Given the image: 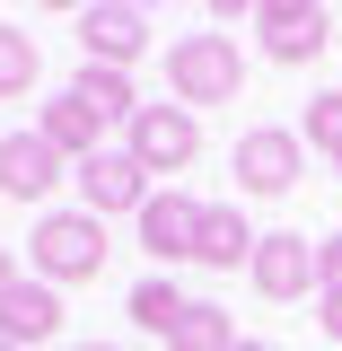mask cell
<instances>
[{
	"instance_id": "cell-1",
	"label": "cell",
	"mask_w": 342,
	"mask_h": 351,
	"mask_svg": "<svg viewBox=\"0 0 342 351\" xmlns=\"http://www.w3.org/2000/svg\"><path fill=\"white\" fill-rule=\"evenodd\" d=\"M246 88V53L228 36H175L167 44V97L193 114V106H228Z\"/></svg>"
},
{
	"instance_id": "cell-2",
	"label": "cell",
	"mask_w": 342,
	"mask_h": 351,
	"mask_svg": "<svg viewBox=\"0 0 342 351\" xmlns=\"http://www.w3.org/2000/svg\"><path fill=\"white\" fill-rule=\"evenodd\" d=\"M36 281H53V290H71V281H97L106 272V219L88 211H36Z\"/></svg>"
},
{
	"instance_id": "cell-3",
	"label": "cell",
	"mask_w": 342,
	"mask_h": 351,
	"mask_svg": "<svg viewBox=\"0 0 342 351\" xmlns=\"http://www.w3.org/2000/svg\"><path fill=\"white\" fill-rule=\"evenodd\" d=\"M228 167H237V193H246V202H281V193L307 176V141H299V132H281V123H255L246 141H237Z\"/></svg>"
},
{
	"instance_id": "cell-4",
	"label": "cell",
	"mask_w": 342,
	"mask_h": 351,
	"mask_svg": "<svg viewBox=\"0 0 342 351\" xmlns=\"http://www.w3.org/2000/svg\"><path fill=\"white\" fill-rule=\"evenodd\" d=\"M123 132H132L123 149L141 158V176H184L193 158H202V114H184L175 97H167V106H141Z\"/></svg>"
},
{
	"instance_id": "cell-5",
	"label": "cell",
	"mask_w": 342,
	"mask_h": 351,
	"mask_svg": "<svg viewBox=\"0 0 342 351\" xmlns=\"http://www.w3.org/2000/svg\"><path fill=\"white\" fill-rule=\"evenodd\" d=\"M71 184H80V211H88V219H141V202L158 193V184L141 176L132 149H97V158H80Z\"/></svg>"
},
{
	"instance_id": "cell-6",
	"label": "cell",
	"mask_w": 342,
	"mask_h": 351,
	"mask_svg": "<svg viewBox=\"0 0 342 351\" xmlns=\"http://www.w3.org/2000/svg\"><path fill=\"white\" fill-rule=\"evenodd\" d=\"M246 18H255L263 53H272V62H290V71H299V62H316V53L334 44V18H325L316 0H255Z\"/></svg>"
},
{
	"instance_id": "cell-7",
	"label": "cell",
	"mask_w": 342,
	"mask_h": 351,
	"mask_svg": "<svg viewBox=\"0 0 342 351\" xmlns=\"http://www.w3.org/2000/svg\"><path fill=\"white\" fill-rule=\"evenodd\" d=\"M246 281H255V299H307L316 290V246H307L299 228H272V237H255Z\"/></svg>"
},
{
	"instance_id": "cell-8",
	"label": "cell",
	"mask_w": 342,
	"mask_h": 351,
	"mask_svg": "<svg viewBox=\"0 0 342 351\" xmlns=\"http://www.w3.org/2000/svg\"><path fill=\"white\" fill-rule=\"evenodd\" d=\"M62 176H71V158H62L44 132H0V193H9V202H44Z\"/></svg>"
},
{
	"instance_id": "cell-9",
	"label": "cell",
	"mask_w": 342,
	"mask_h": 351,
	"mask_svg": "<svg viewBox=\"0 0 342 351\" xmlns=\"http://www.w3.org/2000/svg\"><path fill=\"white\" fill-rule=\"evenodd\" d=\"M132 228H141V255H158V263H193V237H202V202H193V193H149Z\"/></svg>"
},
{
	"instance_id": "cell-10",
	"label": "cell",
	"mask_w": 342,
	"mask_h": 351,
	"mask_svg": "<svg viewBox=\"0 0 342 351\" xmlns=\"http://www.w3.org/2000/svg\"><path fill=\"white\" fill-rule=\"evenodd\" d=\"M80 44H88V62L132 71V62L149 53V18H141V9H80Z\"/></svg>"
},
{
	"instance_id": "cell-11",
	"label": "cell",
	"mask_w": 342,
	"mask_h": 351,
	"mask_svg": "<svg viewBox=\"0 0 342 351\" xmlns=\"http://www.w3.org/2000/svg\"><path fill=\"white\" fill-rule=\"evenodd\" d=\"M53 334H62V290L53 281H18L0 299V343L27 351V343H53Z\"/></svg>"
},
{
	"instance_id": "cell-12",
	"label": "cell",
	"mask_w": 342,
	"mask_h": 351,
	"mask_svg": "<svg viewBox=\"0 0 342 351\" xmlns=\"http://www.w3.org/2000/svg\"><path fill=\"white\" fill-rule=\"evenodd\" d=\"M193 263H211V272H246V263H255V228H246V211H228V202H202Z\"/></svg>"
},
{
	"instance_id": "cell-13",
	"label": "cell",
	"mask_w": 342,
	"mask_h": 351,
	"mask_svg": "<svg viewBox=\"0 0 342 351\" xmlns=\"http://www.w3.org/2000/svg\"><path fill=\"white\" fill-rule=\"evenodd\" d=\"M36 132H44V141H53V149H62V158H71V167H80V158H97V149H106V123L88 114V106H80V97H71V88H62V97H53V106H44V114H36Z\"/></svg>"
},
{
	"instance_id": "cell-14",
	"label": "cell",
	"mask_w": 342,
	"mask_h": 351,
	"mask_svg": "<svg viewBox=\"0 0 342 351\" xmlns=\"http://www.w3.org/2000/svg\"><path fill=\"white\" fill-rule=\"evenodd\" d=\"M71 97H80L97 123H132V114H141V97H132V71H106V62H88L80 80H71Z\"/></svg>"
},
{
	"instance_id": "cell-15",
	"label": "cell",
	"mask_w": 342,
	"mask_h": 351,
	"mask_svg": "<svg viewBox=\"0 0 342 351\" xmlns=\"http://www.w3.org/2000/svg\"><path fill=\"white\" fill-rule=\"evenodd\" d=\"M123 307H132V325H141V334H175L193 299H184L175 281H132V299H123Z\"/></svg>"
},
{
	"instance_id": "cell-16",
	"label": "cell",
	"mask_w": 342,
	"mask_h": 351,
	"mask_svg": "<svg viewBox=\"0 0 342 351\" xmlns=\"http://www.w3.org/2000/svg\"><path fill=\"white\" fill-rule=\"evenodd\" d=\"M167 351H237V325H228V307L193 299V307H184V325L167 334Z\"/></svg>"
},
{
	"instance_id": "cell-17",
	"label": "cell",
	"mask_w": 342,
	"mask_h": 351,
	"mask_svg": "<svg viewBox=\"0 0 342 351\" xmlns=\"http://www.w3.org/2000/svg\"><path fill=\"white\" fill-rule=\"evenodd\" d=\"M36 80H44V53H36V36L0 18V97H27Z\"/></svg>"
},
{
	"instance_id": "cell-18",
	"label": "cell",
	"mask_w": 342,
	"mask_h": 351,
	"mask_svg": "<svg viewBox=\"0 0 342 351\" xmlns=\"http://www.w3.org/2000/svg\"><path fill=\"white\" fill-rule=\"evenodd\" d=\"M299 141H316V158H342V88L307 97V114H299Z\"/></svg>"
},
{
	"instance_id": "cell-19",
	"label": "cell",
	"mask_w": 342,
	"mask_h": 351,
	"mask_svg": "<svg viewBox=\"0 0 342 351\" xmlns=\"http://www.w3.org/2000/svg\"><path fill=\"white\" fill-rule=\"evenodd\" d=\"M316 290H342V228L316 237Z\"/></svg>"
},
{
	"instance_id": "cell-20",
	"label": "cell",
	"mask_w": 342,
	"mask_h": 351,
	"mask_svg": "<svg viewBox=\"0 0 342 351\" xmlns=\"http://www.w3.org/2000/svg\"><path fill=\"white\" fill-rule=\"evenodd\" d=\"M316 325H325V343H342V290H316Z\"/></svg>"
},
{
	"instance_id": "cell-21",
	"label": "cell",
	"mask_w": 342,
	"mask_h": 351,
	"mask_svg": "<svg viewBox=\"0 0 342 351\" xmlns=\"http://www.w3.org/2000/svg\"><path fill=\"white\" fill-rule=\"evenodd\" d=\"M18 281H27V272H18V263H9V246H0V299H9V290H18Z\"/></svg>"
},
{
	"instance_id": "cell-22",
	"label": "cell",
	"mask_w": 342,
	"mask_h": 351,
	"mask_svg": "<svg viewBox=\"0 0 342 351\" xmlns=\"http://www.w3.org/2000/svg\"><path fill=\"white\" fill-rule=\"evenodd\" d=\"M71 351H123V343H71Z\"/></svg>"
},
{
	"instance_id": "cell-23",
	"label": "cell",
	"mask_w": 342,
	"mask_h": 351,
	"mask_svg": "<svg viewBox=\"0 0 342 351\" xmlns=\"http://www.w3.org/2000/svg\"><path fill=\"white\" fill-rule=\"evenodd\" d=\"M237 351H272V343H237Z\"/></svg>"
},
{
	"instance_id": "cell-24",
	"label": "cell",
	"mask_w": 342,
	"mask_h": 351,
	"mask_svg": "<svg viewBox=\"0 0 342 351\" xmlns=\"http://www.w3.org/2000/svg\"><path fill=\"white\" fill-rule=\"evenodd\" d=\"M334 167H342V158H334Z\"/></svg>"
},
{
	"instance_id": "cell-25",
	"label": "cell",
	"mask_w": 342,
	"mask_h": 351,
	"mask_svg": "<svg viewBox=\"0 0 342 351\" xmlns=\"http://www.w3.org/2000/svg\"><path fill=\"white\" fill-rule=\"evenodd\" d=\"M0 351H9V343H0Z\"/></svg>"
}]
</instances>
